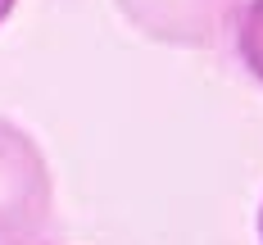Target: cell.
I'll list each match as a JSON object with an SVG mask.
<instances>
[{
  "label": "cell",
  "mask_w": 263,
  "mask_h": 245,
  "mask_svg": "<svg viewBox=\"0 0 263 245\" xmlns=\"http://www.w3.org/2000/svg\"><path fill=\"white\" fill-rule=\"evenodd\" d=\"M54 182L32 136L0 118V245H54Z\"/></svg>",
  "instance_id": "1"
},
{
  "label": "cell",
  "mask_w": 263,
  "mask_h": 245,
  "mask_svg": "<svg viewBox=\"0 0 263 245\" xmlns=\"http://www.w3.org/2000/svg\"><path fill=\"white\" fill-rule=\"evenodd\" d=\"M250 0H118L123 18L163 46L204 50L236 32Z\"/></svg>",
  "instance_id": "2"
},
{
  "label": "cell",
  "mask_w": 263,
  "mask_h": 245,
  "mask_svg": "<svg viewBox=\"0 0 263 245\" xmlns=\"http://www.w3.org/2000/svg\"><path fill=\"white\" fill-rule=\"evenodd\" d=\"M236 54L240 64L263 82V0H250L236 23Z\"/></svg>",
  "instance_id": "3"
},
{
  "label": "cell",
  "mask_w": 263,
  "mask_h": 245,
  "mask_svg": "<svg viewBox=\"0 0 263 245\" xmlns=\"http://www.w3.org/2000/svg\"><path fill=\"white\" fill-rule=\"evenodd\" d=\"M14 5H18V0H0V23H5L9 14H14Z\"/></svg>",
  "instance_id": "4"
},
{
  "label": "cell",
  "mask_w": 263,
  "mask_h": 245,
  "mask_svg": "<svg viewBox=\"0 0 263 245\" xmlns=\"http://www.w3.org/2000/svg\"><path fill=\"white\" fill-rule=\"evenodd\" d=\"M259 236H263V209H259Z\"/></svg>",
  "instance_id": "5"
}]
</instances>
